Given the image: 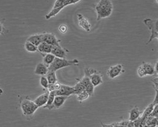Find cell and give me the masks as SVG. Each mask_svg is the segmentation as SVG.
Returning <instances> with one entry per match:
<instances>
[{"instance_id": "cell-29", "label": "cell", "mask_w": 158, "mask_h": 127, "mask_svg": "<svg viewBox=\"0 0 158 127\" xmlns=\"http://www.w3.org/2000/svg\"><path fill=\"white\" fill-rule=\"evenodd\" d=\"M129 121H124L120 122H117V127H128Z\"/></svg>"}, {"instance_id": "cell-32", "label": "cell", "mask_w": 158, "mask_h": 127, "mask_svg": "<svg viewBox=\"0 0 158 127\" xmlns=\"http://www.w3.org/2000/svg\"><path fill=\"white\" fill-rule=\"evenodd\" d=\"M101 124L102 127H117V123H114L112 124H104L102 122H101Z\"/></svg>"}, {"instance_id": "cell-11", "label": "cell", "mask_w": 158, "mask_h": 127, "mask_svg": "<svg viewBox=\"0 0 158 127\" xmlns=\"http://www.w3.org/2000/svg\"><path fill=\"white\" fill-rule=\"evenodd\" d=\"M68 51H65L63 48L57 46H52L51 53L55 56V58H58L61 59H66L67 55L66 52Z\"/></svg>"}, {"instance_id": "cell-9", "label": "cell", "mask_w": 158, "mask_h": 127, "mask_svg": "<svg viewBox=\"0 0 158 127\" xmlns=\"http://www.w3.org/2000/svg\"><path fill=\"white\" fill-rule=\"evenodd\" d=\"M77 18L79 27L85 30L87 32H90L92 29V25L90 22L82 14H78Z\"/></svg>"}, {"instance_id": "cell-10", "label": "cell", "mask_w": 158, "mask_h": 127, "mask_svg": "<svg viewBox=\"0 0 158 127\" xmlns=\"http://www.w3.org/2000/svg\"><path fill=\"white\" fill-rule=\"evenodd\" d=\"M49 92L48 91L46 92H45L44 93L39 96L38 97H37L34 100L33 102L35 103V104L39 107H43L44 105H46L47 102H48V96H49Z\"/></svg>"}, {"instance_id": "cell-22", "label": "cell", "mask_w": 158, "mask_h": 127, "mask_svg": "<svg viewBox=\"0 0 158 127\" xmlns=\"http://www.w3.org/2000/svg\"><path fill=\"white\" fill-rule=\"evenodd\" d=\"M46 77L47 78L49 84H55L58 81L55 72L48 70Z\"/></svg>"}, {"instance_id": "cell-20", "label": "cell", "mask_w": 158, "mask_h": 127, "mask_svg": "<svg viewBox=\"0 0 158 127\" xmlns=\"http://www.w3.org/2000/svg\"><path fill=\"white\" fill-rule=\"evenodd\" d=\"M55 96L56 95H55V92H50L49 93V96H48V102H47L46 105L43 107L44 109H49V110L53 109L52 105H53V101H54Z\"/></svg>"}, {"instance_id": "cell-31", "label": "cell", "mask_w": 158, "mask_h": 127, "mask_svg": "<svg viewBox=\"0 0 158 127\" xmlns=\"http://www.w3.org/2000/svg\"><path fill=\"white\" fill-rule=\"evenodd\" d=\"M67 29H68V27L66 25H64V24H62L59 27V31L60 32H61L62 33H66L67 31Z\"/></svg>"}, {"instance_id": "cell-37", "label": "cell", "mask_w": 158, "mask_h": 127, "mask_svg": "<svg viewBox=\"0 0 158 127\" xmlns=\"http://www.w3.org/2000/svg\"><path fill=\"white\" fill-rule=\"evenodd\" d=\"M156 127H158V126H156Z\"/></svg>"}, {"instance_id": "cell-35", "label": "cell", "mask_w": 158, "mask_h": 127, "mask_svg": "<svg viewBox=\"0 0 158 127\" xmlns=\"http://www.w3.org/2000/svg\"><path fill=\"white\" fill-rule=\"evenodd\" d=\"M158 62L157 61V62H156V65H155V72H156V75H158Z\"/></svg>"}, {"instance_id": "cell-34", "label": "cell", "mask_w": 158, "mask_h": 127, "mask_svg": "<svg viewBox=\"0 0 158 127\" xmlns=\"http://www.w3.org/2000/svg\"><path fill=\"white\" fill-rule=\"evenodd\" d=\"M3 32H4V27L2 22L0 21V35L2 34Z\"/></svg>"}, {"instance_id": "cell-25", "label": "cell", "mask_w": 158, "mask_h": 127, "mask_svg": "<svg viewBox=\"0 0 158 127\" xmlns=\"http://www.w3.org/2000/svg\"><path fill=\"white\" fill-rule=\"evenodd\" d=\"M89 97H90L89 94L86 91H84L77 95V100L80 102H82L88 99L89 98Z\"/></svg>"}, {"instance_id": "cell-26", "label": "cell", "mask_w": 158, "mask_h": 127, "mask_svg": "<svg viewBox=\"0 0 158 127\" xmlns=\"http://www.w3.org/2000/svg\"><path fill=\"white\" fill-rule=\"evenodd\" d=\"M40 82L41 85L44 89H48V85H49V83H48V81L47 78H46L45 76H41Z\"/></svg>"}, {"instance_id": "cell-5", "label": "cell", "mask_w": 158, "mask_h": 127, "mask_svg": "<svg viewBox=\"0 0 158 127\" xmlns=\"http://www.w3.org/2000/svg\"><path fill=\"white\" fill-rule=\"evenodd\" d=\"M42 41L46 43L48 45L52 46L60 47L61 40L56 38L55 35L50 33H42Z\"/></svg>"}, {"instance_id": "cell-1", "label": "cell", "mask_w": 158, "mask_h": 127, "mask_svg": "<svg viewBox=\"0 0 158 127\" xmlns=\"http://www.w3.org/2000/svg\"><path fill=\"white\" fill-rule=\"evenodd\" d=\"M95 10L97 14V21L109 17L113 12V4L110 0H101L95 5Z\"/></svg>"}, {"instance_id": "cell-3", "label": "cell", "mask_w": 158, "mask_h": 127, "mask_svg": "<svg viewBox=\"0 0 158 127\" xmlns=\"http://www.w3.org/2000/svg\"><path fill=\"white\" fill-rule=\"evenodd\" d=\"M79 61L77 59H74L72 60H67L66 59H61L58 58H55L53 63H52L48 68V70L56 72L63 68L72 66V65H78Z\"/></svg>"}, {"instance_id": "cell-7", "label": "cell", "mask_w": 158, "mask_h": 127, "mask_svg": "<svg viewBox=\"0 0 158 127\" xmlns=\"http://www.w3.org/2000/svg\"><path fill=\"white\" fill-rule=\"evenodd\" d=\"M77 80L84 86L85 91L89 94L90 96L94 95L95 87L92 84L90 80L89 77L84 76L81 79H77Z\"/></svg>"}, {"instance_id": "cell-24", "label": "cell", "mask_w": 158, "mask_h": 127, "mask_svg": "<svg viewBox=\"0 0 158 127\" xmlns=\"http://www.w3.org/2000/svg\"><path fill=\"white\" fill-rule=\"evenodd\" d=\"M24 48L27 51L31 52V53H35L36 51H38L37 47L35 46V45H33L32 43H31L30 42H28V41H26L25 43Z\"/></svg>"}, {"instance_id": "cell-16", "label": "cell", "mask_w": 158, "mask_h": 127, "mask_svg": "<svg viewBox=\"0 0 158 127\" xmlns=\"http://www.w3.org/2000/svg\"><path fill=\"white\" fill-rule=\"evenodd\" d=\"M28 42H30L31 43L35 45V46L38 47L43 41H42V34H36L33 35L31 36H29L27 41Z\"/></svg>"}, {"instance_id": "cell-15", "label": "cell", "mask_w": 158, "mask_h": 127, "mask_svg": "<svg viewBox=\"0 0 158 127\" xmlns=\"http://www.w3.org/2000/svg\"><path fill=\"white\" fill-rule=\"evenodd\" d=\"M52 46L50 45H48L47 43L42 42L38 47L37 49L38 51L43 55V56H44V55H46V54L48 53H51V51H52Z\"/></svg>"}, {"instance_id": "cell-33", "label": "cell", "mask_w": 158, "mask_h": 127, "mask_svg": "<svg viewBox=\"0 0 158 127\" xmlns=\"http://www.w3.org/2000/svg\"><path fill=\"white\" fill-rule=\"evenodd\" d=\"M61 86V84L59 82L57 81L56 83H55V84H54V87H55V91L58 90L60 88Z\"/></svg>"}, {"instance_id": "cell-8", "label": "cell", "mask_w": 158, "mask_h": 127, "mask_svg": "<svg viewBox=\"0 0 158 127\" xmlns=\"http://www.w3.org/2000/svg\"><path fill=\"white\" fill-rule=\"evenodd\" d=\"M55 93L56 96H63L69 97L70 96L74 95V90L73 87L61 84L60 88L58 90L55 91Z\"/></svg>"}, {"instance_id": "cell-14", "label": "cell", "mask_w": 158, "mask_h": 127, "mask_svg": "<svg viewBox=\"0 0 158 127\" xmlns=\"http://www.w3.org/2000/svg\"><path fill=\"white\" fill-rule=\"evenodd\" d=\"M48 69L47 66H46L43 63H38L35 69L34 73L35 75H40L41 76H45L48 73Z\"/></svg>"}, {"instance_id": "cell-12", "label": "cell", "mask_w": 158, "mask_h": 127, "mask_svg": "<svg viewBox=\"0 0 158 127\" xmlns=\"http://www.w3.org/2000/svg\"><path fill=\"white\" fill-rule=\"evenodd\" d=\"M89 78H90L92 84L95 87L103 83L102 75L97 70L94 73L91 75Z\"/></svg>"}, {"instance_id": "cell-2", "label": "cell", "mask_w": 158, "mask_h": 127, "mask_svg": "<svg viewBox=\"0 0 158 127\" xmlns=\"http://www.w3.org/2000/svg\"><path fill=\"white\" fill-rule=\"evenodd\" d=\"M19 103L23 115L27 118L32 117L35 111L38 109V107L35 103L27 96L21 97Z\"/></svg>"}, {"instance_id": "cell-19", "label": "cell", "mask_w": 158, "mask_h": 127, "mask_svg": "<svg viewBox=\"0 0 158 127\" xmlns=\"http://www.w3.org/2000/svg\"><path fill=\"white\" fill-rule=\"evenodd\" d=\"M155 106V105H154L153 103L149 104L147 106V107L145 109V110L143 112L142 116H141V117L142 118V121L145 124H146V120L148 118V117L150 116V115L152 110H153V108H154Z\"/></svg>"}, {"instance_id": "cell-27", "label": "cell", "mask_w": 158, "mask_h": 127, "mask_svg": "<svg viewBox=\"0 0 158 127\" xmlns=\"http://www.w3.org/2000/svg\"><path fill=\"white\" fill-rule=\"evenodd\" d=\"M137 74H138V76L140 78H143V77L147 76L142 65H141L138 67V68L137 69Z\"/></svg>"}, {"instance_id": "cell-18", "label": "cell", "mask_w": 158, "mask_h": 127, "mask_svg": "<svg viewBox=\"0 0 158 127\" xmlns=\"http://www.w3.org/2000/svg\"><path fill=\"white\" fill-rule=\"evenodd\" d=\"M141 112L139 109L137 107H134L130 111V116H129V121L133 122L139 118L141 116Z\"/></svg>"}, {"instance_id": "cell-36", "label": "cell", "mask_w": 158, "mask_h": 127, "mask_svg": "<svg viewBox=\"0 0 158 127\" xmlns=\"http://www.w3.org/2000/svg\"><path fill=\"white\" fill-rule=\"evenodd\" d=\"M3 93V90L0 88V95H1Z\"/></svg>"}, {"instance_id": "cell-28", "label": "cell", "mask_w": 158, "mask_h": 127, "mask_svg": "<svg viewBox=\"0 0 158 127\" xmlns=\"http://www.w3.org/2000/svg\"><path fill=\"white\" fill-rule=\"evenodd\" d=\"M158 105H156L154 108H153V110L152 111L150 116L151 117H156L158 118Z\"/></svg>"}, {"instance_id": "cell-4", "label": "cell", "mask_w": 158, "mask_h": 127, "mask_svg": "<svg viewBox=\"0 0 158 127\" xmlns=\"http://www.w3.org/2000/svg\"><path fill=\"white\" fill-rule=\"evenodd\" d=\"M143 23L147 26L148 30L151 32L150 38L146 44H149L154 39H158V21L157 19H152L146 18L143 21Z\"/></svg>"}, {"instance_id": "cell-23", "label": "cell", "mask_w": 158, "mask_h": 127, "mask_svg": "<svg viewBox=\"0 0 158 127\" xmlns=\"http://www.w3.org/2000/svg\"><path fill=\"white\" fill-rule=\"evenodd\" d=\"M73 88L74 90V95H78L82 92L85 91L84 86L78 81V83L75 86L73 87Z\"/></svg>"}, {"instance_id": "cell-17", "label": "cell", "mask_w": 158, "mask_h": 127, "mask_svg": "<svg viewBox=\"0 0 158 127\" xmlns=\"http://www.w3.org/2000/svg\"><path fill=\"white\" fill-rule=\"evenodd\" d=\"M142 67L145 72L146 75H155L156 74V72L155 70V65H153L152 63H143L142 64ZM158 76V75H156Z\"/></svg>"}, {"instance_id": "cell-21", "label": "cell", "mask_w": 158, "mask_h": 127, "mask_svg": "<svg viewBox=\"0 0 158 127\" xmlns=\"http://www.w3.org/2000/svg\"><path fill=\"white\" fill-rule=\"evenodd\" d=\"M55 58V56L54 55H53L52 53L46 54V55H44L43 56V63L48 68L49 66L53 63Z\"/></svg>"}, {"instance_id": "cell-13", "label": "cell", "mask_w": 158, "mask_h": 127, "mask_svg": "<svg viewBox=\"0 0 158 127\" xmlns=\"http://www.w3.org/2000/svg\"><path fill=\"white\" fill-rule=\"evenodd\" d=\"M67 99H68V97H66V96H55V99L53 103V105H52L53 109H58L61 107Z\"/></svg>"}, {"instance_id": "cell-6", "label": "cell", "mask_w": 158, "mask_h": 127, "mask_svg": "<svg viewBox=\"0 0 158 127\" xmlns=\"http://www.w3.org/2000/svg\"><path fill=\"white\" fill-rule=\"evenodd\" d=\"M124 72L123 66L121 64L111 66L107 72V75L110 79H114L119 76Z\"/></svg>"}, {"instance_id": "cell-30", "label": "cell", "mask_w": 158, "mask_h": 127, "mask_svg": "<svg viewBox=\"0 0 158 127\" xmlns=\"http://www.w3.org/2000/svg\"><path fill=\"white\" fill-rule=\"evenodd\" d=\"M152 82L153 84V86H154V88L156 91V93H158V76H156V78H155L154 79L152 80Z\"/></svg>"}]
</instances>
